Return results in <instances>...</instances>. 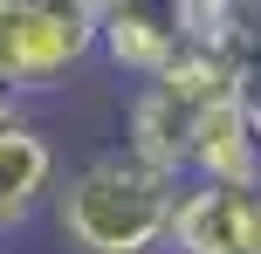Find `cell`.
Masks as SVG:
<instances>
[{
    "instance_id": "7a4b0ae2",
    "label": "cell",
    "mask_w": 261,
    "mask_h": 254,
    "mask_svg": "<svg viewBox=\"0 0 261 254\" xmlns=\"http://www.w3.org/2000/svg\"><path fill=\"white\" fill-rule=\"evenodd\" d=\"M96 48L90 0H14V90H62V76Z\"/></svg>"
},
{
    "instance_id": "5b68a950",
    "label": "cell",
    "mask_w": 261,
    "mask_h": 254,
    "mask_svg": "<svg viewBox=\"0 0 261 254\" xmlns=\"http://www.w3.org/2000/svg\"><path fill=\"white\" fill-rule=\"evenodd\" d=\"M186 172L234 179V186H254L261 179V137H254V117H248V103H241V90L199 110L193 145H186Z\"/></svg>"
},
{
    "instance_id": "9c48e42d",
    "label": "cell",
    "mask_w": 261,
    "mask_h": 254,
    "mask_svg": "<svg viewBox=\"0 0 261 254\" xmlns=\"http://www.w3.org/2000/svg\"><path fill=\"white\" fill-rule=\"evenodd\" d=\"M7 62H14V0H0V76H7Z\"/></svg>"
},
{
    "instance_id": "30bf717a",
    "label": "cell",
    "mask_w": 261,
    "mask_h": 254,
    "mask_svg": "<svg viewBox=\"0 0 261 254\" xmlns=\"http://www.w3.org/2000/svg\"><path fill=\"white\" fill-rule=\"evenodd\" d=\"M14 117H21V90L0 76V124H14Z\"/></svg>"
},
{
    "instance_id": "8fae6325",
    "label": "cell",
    "mask_w": 261,
    "mask_h": 254,
    "mask_svg": "<svg viewBox=\"0 0 261 254\" xmlns=\"http://www.w3.org/2000/svg\"><path fill=\"white\" fill-rule=\"evenodd\" d=\"M254 254H261V186H254Z\"/></svg>"
},
{
    "instance_id": "277c9868",
    "label": "cell",
    "mask_w": 261,
    "mask_h": 254,
    "mask_svg": "<svg viewBox=\"0 0 261 254\" xmlns=\"http://www.w3.org/2000/svg\"><path fill=\"white\" fill-rule=\"evenodd\" d=\"M96 48L124 69V76H158L179 55V21L172 0H103L96 7Z\"/></svg>"
},
{
    "instance_id": "52a82bcc",
    "label": "cell",
    "mask_w": 261,
    "mask_h": 254,
    "mask_svg": "<svg viewBox=\"0 0 261 254\" xmlns=\"http://www.w3.org/2000/svg\"><path fill=\"white\" fill-rule=\"evenodd\" d=\"M55 192V145L28 117L0 124V234L35 220V206Z\"/></svg>"
},
{
    "instance_id": "8992f818",
    "label": "cell",
    "mask_w": 261,
    "mask_h": 254,
    "mask_svg": "<svg viewBox=\"0 0 261 254\" xmlns=\"http://www.w3.org/2000/svg\"><path fill=\"white\" fill-rule=\"evenodd\" d=\"M193 124H199V103H186L165 76H144L138 96H130V117H124V145L158 172H186Z\"/></svg>"
},
{
    "instance_id": "3957f363",
    "label": "cell",
    "mask_w": 261,
    "mask_h": 254,
    "mask_svg": "<svg viewBox=\"0 0 261 254\" xmlns=\"http://www.w3.org/2000/svg\"><path fill=\"white\" fill-rule=\"evenodd\" d=\"M254 186L179 172L165 213V254H254Z\"/></svg>"
},
{
    "instance_id": "6da1fadb",
    "label": "cell",
    "mask_w": 261,
    "mask_h": 254,
    "mask_svg": "<svg viewBox=\"0 0 261 254\" xmlns=\"http://www.w3.org/2000/svg\"><path fill=\"white\" fill-rule=\"evenodd\" d=\"M179 172H158L138 151H96L55 192V227L76 254H158Z\"/></svg>"
},
{
    "instance_id": "ba28073f",
    "label": "cell",
    "mask_w": 261,
    "mask_h": 254,
    "mask_svg": "<svg viewBox=\"0 0 261 254\" xmlns=\"http://www.w3.org/2000/svg\"><path fill=\"white\" fill-rule=\"evenodd\" d=\"M241 103H248L254 137H261V48H254V55H241Z\"/></svg>"
}]
</instances>
